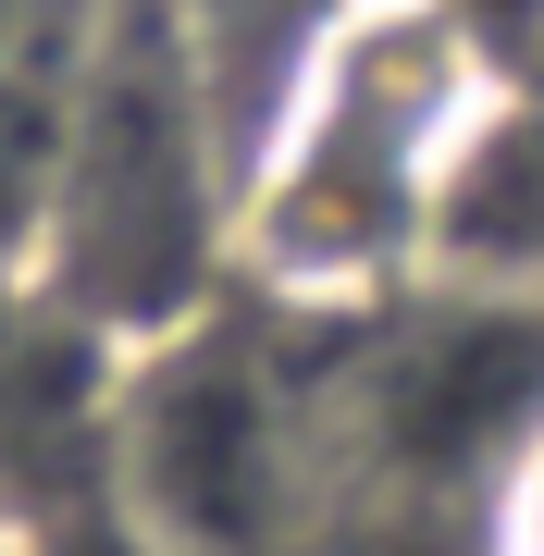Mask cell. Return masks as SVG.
<instances>
[{
	"label": "cell",
	"mask_w": 544,
	"mask_h": 556,
	"mask_svg": "<svg viewBox=\"0 0 544 556\" xmlns=\"http://www.w3.org/2000/svg\"><path fill=\"white\" fill-rule=\"evenodd\" d=\"M458 0H334L284 62L261 149L236 161V273L284 309H359L421 285L458 149L495 112Z\"/></svg>",
	"instance_id": "obj_1"
},
{
	"label": "cell",
	"mask_w": 544,
	"mask_h": 556,
	"mask_svg": "<svg viewBox=\"0 0 544 556\" xmlns=\"http://www.w3.org/2000/svg\"><path fill=\"white\" fill-rule=\"evenodd\" d=\"M211 273H236V161L211 137L199 38L174 0H100L25 298L100 346H174L199 334Z\"/></svg>",
	"instance_id": "obj_2"
},
{
	"label": "cell",
	"mask_w": 544,
	"mask_h": 556,
	"mask_svg": "<svg viewBox=\"0 0 544 556\" xmlns=\"http://www.w3.org/2000/svg\"><path fill=\"white\" fill-rule=\"evenodd\" d=\"M483 556H544V433L507 457V482L483 507Z\"/></svg>",
	"instance_id": "obj_3"
}]
</instances>
